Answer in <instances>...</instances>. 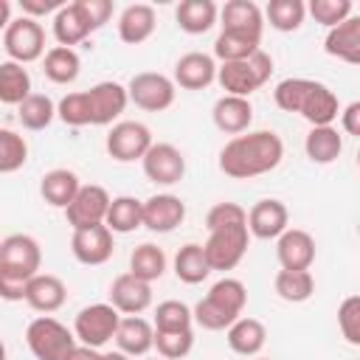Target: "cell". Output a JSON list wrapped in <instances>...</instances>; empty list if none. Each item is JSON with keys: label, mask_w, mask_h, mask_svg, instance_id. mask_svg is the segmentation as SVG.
Listing matches in <instances>:
<instances>
[{"label": "cell", "mask_w": 360, "mask_h": 360, "mask_svg": "<svg viewBox=\"0 0 360 360\" xmlns=\"http://www.w3.org/2000/svg\"><path fill=\"white\" fill-rule=\"evenodd\" d=\"M79 188H82V183H79V174L73 169H51L39 180L42 200L53 208H62V211L70 205V200L76 197Z\"/></svg>", "instance_id": "cell-28"}, {"label": "cell", "mask_w": 360, "mask_h": 360, "mask_svg": "<svg viewBox=\"0 0 360 360\" xmlns=\"http://www.w3.org/2000/svg\"><path fill=\"white\" fill-rule=\"evenodd\" d=\"M65 360H104V354H101L98 349H90V346L76 343V346L68 352V357H65Z\"/></svg>", "instance_id": "cell-53"}, {"label": "cell", "mask_w": 360, "mask_h": 360, "mask_svg": "<svg viewBox=\"0 0 360 360\" xmlns=\"http://www.w3.org/2000/svg\"><path fill=\"white\" fill-rule=\"evenodd\" d=\"M53 37H56V42L62 48H73V45H79V42H84L90 37V28H87V22H84L76 0L73 3H65L53 14Z\"/></svg>", "instance_id": "cell-31"}, {"label": "cell", "mask_w": 360, "mask_h": 360, "mask_svg": "<svg viewBox=\"0 0 360 360\" xmlns=\"http://www.w3.org/2000/svg\"><path fill=\"white\" fill-rule=\"evenodd\" d=\"M259 360H270V357H259Z\"/></svg>", "instance_id": "cell-57"}, {"label": "cell", "mask_w": 360, "mask_h": 360, "mask_svg": "<svg viewBox=\"0 0 360 360\" xmlns=\"http://www.w3.org/2000/svg\"><path fill=\"white\" fill-rule=\"evenodd\" d=\"M211 118H214V127L225 135H242L248 132L250 121H253V107H250V98H239V96H222L214 101V110H211Z\"/></svg>", "instance_id": "cell-24"}, {"label": "cell", "mask_w": 360, "mask_h": 360, "mask_svg": "<svg viewBox=\"0 0 360 360\" xmlns=\"http://www.w3.org/2000/svg\"><path fill=\"white\" fill-rule=\"evenodd\" d=\"M152 132L146 124L141 121H118L112 124L110 135H107V155L118 163H132L141 160L146 155V149L152 146Z\"/></svg>", "instance_id": "cell-9"}, {"label": "cell", "mask_w": 360, "mask_h": 360, "mask_svg": "<svg viewBox=\"0 0 360 360\" xmlns=\"http://www.w3.org/2000/svg\"><path fill=\"white\" fill-rule=\"evenodd\" d=\"M186 219V202L177 194H152L141 202V228L152 233H172Z\"/></svg>", "instance_id": "cell-13"}, {"label": "cell", "mask_w": 360, "mask_h": 360, "mask_svg": "<svg viewBox=\"0 0 360 360\" xmlns=\"http://www.w3.org/2000/svg\"><path fill=\"white\" fill-rule=\"evenodd\" d=\"M3 48L11 62H20V65L37 62L45 53V31L37 20L17 17L3 31Z\"/></svg>", "instance_id": "cell-8"}, {"label": "cell", "mask_w": 360, "mask_h": 360, "mask_svg": "<svg viewBox=\"0 0 360 360\" xmlns=\"http://www.w3.org/2000/svg\"><path fill=\"white\" fill-rule=\"evenodd\" d=\"M276 295L287 304H304L315 292V278L309 270H278L276 273Z\"/></svg>", "instance_id": "cell-36"}, {"label": "cell", "mask_w": 360, "mask_h": 360, "mask_svg": "<svg viewBox=\"0 0 360 360\" xmlns=\"http://www.w3.org/2000/svg\"><path fill=\"white\" fill-rule=\"evenodd\" d=\"M56 118L62 124H68V127H93L87 93L84 90H76V93L62 96L59 104H56Z\"/></svg>", "instance_id": "cell-44"}, {"label": "cell", "mask_w": 360, "mask_h": 360, "mask_svg": "<svg viewBox=\"0 0 360 360\" xmlns=\"http://www.w3.org/2000/svg\"><path fill=\"white\" fill-rule=\"evenodd\" d=\"M273 73V56L264 53L262 48L242 59V62H219L217 65V82L225 90V96H239L248 98L250 93H256Z\"/></svg>", "instance_id": "cell-3"}, {"label": "cell", "mask_w": 360, "mask_h": 360, "mask_svg": "<svg viewBox=\"0 0 360 360\" xmlns=\"http://www.w3.org/2000/svg\"><path fill=\"white\" fill-rule=\"evenodd\" d=\"M225 340L231 346L233 354H242V357H256L264 343H267V329L262 321L256 318H248V315H239L228 329H225Z\"/></svg>", "instance_id": "cell-25"}, {"label": "cell", "mask_w": 360, "mask_h": 360, "mask_svg": "<svg viewBox=\"0 0 360 360\" xmlns=\"http://www.w3.org/2000/svg\"><path fill=\"white\" fill-rule=\"evenodd\" d=\"M338 329L346 343L360 346V295H349L338 307Z\"/></svg>", "instance_id": "cell-47"}, {"label": "cell", "mask_w": 360, "mask_h": 360, "mask_svg": "<svg viewBox=\"0 0 360 360\" xmlns=\"http://www.w3.org/2000/svg\"><path fill=\"white\" fill-rule=\"evenodd\" d=\"M307 11L312 14V20H315L318 25L335 28V25H340L346 17L354 14V6H352V0H312V3L307 6Z\"/></svg>", "instance_id": "cell-46"}, {"label": "cell", "mask_w": 360, "mask_h": 360, "mask_svg": "<svg viewBox=\"0 0 360 360\" xmlns=\"http://www.w3.org/2000/svg\"><path fill=\"white\" fill-rule=\"evenodd\" d=\"M323 51L346 65H357L360 62V17L352 14L340 25L329 28L323 39Z\"/></svg>", "instance_id": "cell-23"}, {"label": "cell", "mask_w": 360, "mask_h": 360, "mask_svg": "<svg viewBox=\"0 0 360 360\" xmlns=\"http://www.w3.org/2000/svg\"><path fill=\"white\" fill-rule=\"evenodd\" d=\"M31 96V76L20 62H0V104L20 107Z\"/></svg>", "instance_id": "cell-33"}, {"label": "cell", "mask_w": 360, "mask_h": 360, "mask_svg": "<svg viewBox=\"0 0 360 360\" xmlns=\"http://www.w3.org/2000/svg\"><path fill=\"white\" fill-rule=\"evenodd\" d=\"M42 264V250L39 242L28 233H11L0 242V270L17 273V276H37Z\"/></svg>", "instance_id": "cell-12"}, {"label": "cell", "mask_w": 360, "mask_h": 360, "mask_svg": "<svg viewBox=\"0 0 360 360\" xmlns=\"http://www.w3.org/2000/svg\"><path fill=\"white\" fill-rule=\"evenodd\" d=\"M115 346L127 357H143L155 343V326L141 315H124L115 329Z\"/></svg>", "instance_id": "cell-22"}, {"label": "cell", "mask_w": 360, "mask_h": 360, "mask_svg": "<svg viewBox=\"0 0 360 360\" xmlns=\"http://www.w3.org/2000/svg\"><path fill=\"white\" fill-rule=\"evenodd\" d=\"M304 152L318 166L335 163L343 152V135L335 127H312L304 138Z\"/></svg>", "instance_id": "cell-30"}, {"label": "cell", "mask_w": 360, "mask_h": 360, "mask_svg": "<svg viewBox=\"0 0 360 360\" xmlns=\"http://www.w3.org/2000/svg\"><path fill=\"white\" fill-rule=\"evenodd\" d=\"M17 118H20V124H22L25 129L39 132V129L51 127V121L56 118V104H53L48 96H42V93H31V96L17 107Z\"/></svg>", "instance_id": "cell-40"}, {"label": "cell", "mask_w": 360, "mask_h": 360, "mask_svg": "<svg viewBox=\"0 0 360 360\" xmlns=\"http://www.w3.org/2000/svg\"><path fill=\"white\" fill-rule=\"evenodd\" d=\"M25 343L37 360H65L68 352L76 346V338L62 321H56L51 315H39L28 323Z\"/></svg>", "instance_id": "cell-4"}, {"label": "cell", "mask_w": 360, "mask_h": 360, "mask_svg": "<svg viewBox=\"0 0 360 360\" xmlns=\"http://www.w3.org/2000/svg\"><path fill=\"white\" fill-rule=\"evenodd\" d=\"M248 242H250L248 225H233V228L208 231V239H205V245H202V253H205V259H208L211 273H214V270H219V273L233 270V267L245 259Z\"/></svg>", "instance_id": "cell-5"}, {"label": "cell", "mask_w": 360, "mask_h": 360, "mask_svg": "<svg viewBox=\"0 0 360 360\" xmlns=\"http://www.w3.org/2000/svg\"><path fill=\"white\" fill-rule=\"evenodd\" d=\"M68 301V287L59 276L53 273H37L28 287H25V304L34 309V312H42V315H51L56 309H62Z\"/></svg>", "instance_id": "cell-20"}, {"label": "cell", "mask_w": 360, "mask_h": 360, "mask_svg": "<svg viewBox=\"0 0 360 360\" xmlns=\"http://www.w3.org/2000/svg\"><path fill=\"white\" fill-rule=\"evenodd\" d=\"M62 6H65L62 0H20L22 17H31V20H39L45 14H56Z\"/></svg>", "instance_id": "cell-51"}, {"label": "cell", "mask_w": 360, "mask_h": 360, "mask_svg": "<svg viewBox=\"0 0 360 360\" xmlns=\"http://www.w3.org/2000/svg\"><path fill=\"white\" fill-rule=\"evenodd\" d=\"M276 259L281 270H309L315 262V239L304 228H287L276 239Z\"/></svg>", "instance_id": "cell-18"}, {"label": "cell", "mask_w": 360, "mask_h": 360, "mask_svg": "<svg viewBox=\"0 0 360 360\" xmlns=\"http://www.w3.org/2000/svg\"><path fill=\"white\" fill-rule=\"evenodd\" d=\"M11 22V3L0 0V31H6V25Z\"/></svg>", "instance_id": "cell-54"}, {"label": "cell", "mask_w": 360, "mask_h": 360, "mask_svg": "<svg viewBox=\"0 0 360 360\" xmlns=\"http://www.w3.org/2000/svg\"><path fill=\"white\" fill-rule=\"evenodd\" d=\"M87 93V101H90V118H93V127H107L112 124L129 104L127 98V87L118 84V82H98L93 84Z\"/></svg>", "instance_id": "cell-17"}, {"label": "cell", "mask_w": 360, "mask_h": 360, "mask_svg": "<svg viewBox=\"0 0 360 360\" xmlns=\"http://www.w3.org/2000/svg\"><path fill=\"white\" fill-rule=\"evenodd\" d=\"M312 82H315V79H301V76L281 79V82L276 84V90H273L276 107L284 110V112H298L301 104H304V98H307V93H309V87H312Z\"/></svg>", "instance_id": "cell-43"}, {"label": "cell", "mask_w": 360, "mask_h": 360, "mask_svg": "<svg viewBox=\"0 0 360 360\" xmlns=\"http://www.w3.org/2000/svg\"><path fill=\"white\" fill-rule=\"evenodd\" d=\"M155 25H158L155 8L149 3H132L118 17V37L127 45H141L155 34Z\"/></svg>", "instance_id": "cell-26"}, {"label": "cell", "mask_w": 360, "mask_h": 360, "mask_svg": "<svg viewBox=\"0 0 360 360\" xmlns=\"http://www.w3.org/2000/svg\"><path fill=\"white\" fill-rule=\"evenodd\" d=\"M79 70H82V59H79V53L73 48L53 45L51 51H45L42 73L53 84H70V82H76L79 79Z\"/></svg>", "instance_id": "cell-32"}, {"label": "cell", "mask_w": 360, "mask_h": 360, "mask_svg": "<svg viewBox=\"0 0 360 360\" xmlns=\"http://www.w3.org/2000/svg\"><path fill=\"white\" fill-rule=\"evenodd\" d=\"M233 225H248V211L236 202H217L208 214H205V228L217 231V228H233Z\"/></svg>", "instance_id": "cell-48"}, {"label": "cell", "mask_w": 360, "mask_h": 360, "mask_svg": "<svg viewBox=\"0 0 360 360\" xmlns=\"http://www.w3.org/2000/svg\"><path fill=\"white\" fill-rule=\"evenodd\" d=\"M152 349H158V354L163 360H180L194 349V332L191 329H180V332H155V343Z\"/></svg>", "instance_id": "cell-45"}, {"label": "cell", "mask_w": 360, "mask_h": 360, "mask_svg": "<svg viewBox=\"0 0 360 360\" xmlns=\"http://www.w3.org/2000/svg\"><path fill=\"white\" fill-rule=\"evenodd\" d=\"M118 321L121 315L110 307V304H90V307H82L73 318V338L82 343V346H90V349H101L104 343H110L115 338V329H118Z\"/></svg>", "instance_id": "cell-6"}, {"label": "cell", "mask_w": 360, "mask_h": 360, "mask_svg": "<svg viewBox=\"0 0 360 360\" xmlns=\"http://www.w3.org/2000/svg\"><path fill=\"white\" fill-rule=\"evenodd\" d=\"M284 158V141L273 129L233 135L219 149V172L233 180H250L273 172Z\"/></svg>", "instance_id": "cell-1"}, {"label": "cell", "mask_w": 360, "mask_h": 360, "mask_svg": "<svg viewBox=\"0 0 360 360\" xmlns=\"http://www.w3.org/2000/svg\"><path fill=\"white\" fill-rule=\"evenodd\" d=\"M174 82L163 73H155V70H143V73H135L127 84V98L138 107V110H146V112H163L174 104Z\"/></svg>", "instance_id": "cell-7"}, {"label": "cell", "mask_w": 360, "mask_h": 360, "mask_svg": "<svg viewBox=\"0 0 360 360\" xmlns=\"http://www.w3.org/2000/svg\"><path fill=\"white\" fill-rule=\"evenodd\" d=\"M104 225L112 233H132V231H138L141 228V200L129 197V194L112 197L110 208H107V217H104Z\"/></svg>", "instance_id": "cell-37"}, {"label": "cell", "mask_w": 360, "mask_h": 360, "mask_svg": "<svg viewBox=\"0 0 360 360\" xmlns=\"http://www.w3.org/2000/svg\"><path fill=\"white\" fill-rule=\"evenodd\" d=\"M191 323H194L191 307L183 301L169 298L155 307V321H152L155 332H180V329H191Z\"/></svg>", "instance_id": "cell-41"}, {"label": "cell", "mask_w": 360, "mask_h": 360, "mask_svg": "<svg viewBox=\"0 0 360 360\" xmlns=\"http://www.w3.org/2000/svg\"><path fill=\"white\" fill-rule=\"evenodd\" d=\"M70 250L76 256L79 264L87 267H98L104 262H110L115 242H112V231L107 225H93V228H79L70 236Z\"/></svg>", "instance_id": "cell-14"}, {"label": "cell", "mask_w": 360, "mask_h": 360, "mask_svg": "<svg viewBox=\"0 0 360 360\" xmlns=\"http://www.w3.org/2000/svg\"><path fill=\"white\" fill-rule=\"evenodd\" d=\"M262 14L270 22V28L290 34V31H298L304 25L307 6H304V0H270Z\"/></svg>", "instance_id": "cell-38"}, {"label": "cell", "mask_w": 360, "mask_h": 360, "mask_svg": "<svg viewBox=\"0 0 360 360\" xmlns=\"http://www.w3.org/2000/svg\"><path fill=\"white\" fill-rule=\"evenodd\" d=\"M174 20L186 34H205L217 25L219 8L214 0H183L174 8Z\"/></svg>", "instance_id": "cell-29"}, {"label": "cell", "mask_w": 360, "mask_h": 360, "mask_svg": "<svg viewBox=\"0 0 360 360\" xmlns=\"http://www.w3.org/2000/svg\"><path fill=\"white\" fill-rule=\"evenodd\" d=\"M104 360H132V357H127L124 352H107V354H104Z\"/></svg>", "instance_id": "cell-55"}, {"label": "cell", "mask_w": 360, "mask_h": 360, "mask_svg": "<svg viewBox=\"0 0 360 360\" xmlns=\"http://www.w3.org/2000/svg\"><path fill=\"white\" fill-rule=\"evenodd\" d=\"M290 228V211L281 200L264 197L248 211V233L256 239H278Z\"/></svg>", "instance_id": "cell-15"}, {"label": "cell", "mask_w": 360, "mask_h": 360, "mask_svg": "<svg viewBox=\"0 0 360 360\" xmlns=\"http://www.w3.org/2000/svg\"><path fill=\"white\" fill-rule=\"evenodd\" d=\"M28 160V143L20 132L0 127V174H11L22 169Z\"/></svg>", "instance_id": "cell-42"}, {"label": "cell", "mask_w": 360, "mask_h": 360, "mask_svg": "<svg viewBox=\"0 0 360 360\" xmlns=\"http://www.w3.org/2000/svg\"><path fill=\"white\" fill-rule=\"evenodd\" d=\"M76 6L82 11L90 34L98 31V28H104L110 22V17H112V3L110 0H76Z\"/></svg>", "instance_id": "cell-49"}, {"label": "cell", "mask_w": 360, "mask_h": 360, "mask_svg": "<svg viewBox=\"0 0 360 360\" xmlns=\"http://www.w3.org/2000/svg\"><path fill=\"white\" fill-rule=\"evenodd\" d=\"M219 25L222 31H236V34H248L262 39L264 31V14L253 0H228L219 8Z\"/></svg>", "instance_id": "cell-21"}, {"label": "cell", "mask_w": 360, "mask_h": 360, "mask_svg": "<svg viewBox=\"0 0 360 360\" xmlns=\"http://www.w3.org/2000/svg\"><path fill=\"white\" fill-rule=\"evenodd\" d=\"M177 87L183 90H205L211 82H217V62L211 53L202 51H188L174 62V79Z\"/></svg>", "instance_id": "cell-19"}, {"label": "cell", "mask_w": 360, "mask_h": 360, "mask_svg": "<svg viewBox=\"0 0 360 360\" xmlns=\"http://www.w3.org/2000/svg\"><path fill=\"white\" fill-rule=\"evenodd\" d=\"M31 278L8 273V270H0V298L3 301H25V287H28Z\"/></svg>", "instance_id": "cell-50"}, {"label": "cell", "mask_w": 360, "mask_h": 360, "mask_svg": "<svg viewBox=\"0 0 360 360\" xmlns=\"http://www.w3.org/2000/svg\"><path fill=\"white\" fill-rule=\"evenodd\" d=\"M110 194L104 186H96V183H87L76 191V197L70 200V205L65 208V219L73 231L79 228H93V225H104V217H107V208H110Z\"/></svg>", "instance_id": "cell-10"}, {"label": "cell", "mask_w": 360, "mask_h": 360, "mask_svg": "<svg viewBox=\"0 0 360 360\" xmlns=\"http://www.w3.org/2000/svg\"><path fill=\"white\" fill-rule=\"evenodd\" d=\"M141 166L146 180L158 186H174L186 174V158L174 143H152L141 158Z\"/></svg>", "instance_id": "cell-11"}, {"label": "cell", "mask_w": 360, "mask_h": 360, "mask_svg": "<svg viewBox=\"0 0 360 360\" xmlns=\"http://www.w3.org/2000/svg\"><path fill=\"white\" fill-rule=\"evenodd\" d=\"M245 304H248V287L239 278L225 276V278L214 281L211 290L205 292V298H200L194 304L191 318L208 332H222L245 312Z\"/></svg>", "instance_id": "cell-2"}, {"label": "cell", "mask_w": 360, "mask_h": 360, "mask_svg": "<svg viewBox=\"0 0 360 360\" xmlns=\"http://www.w3.org/2000/svg\"><path fill=\"white\" fill-rule=\"evenodd\" d=\"M129 273L146 284L158 281L163 273H166V253L163 248L152 245V242H143L138 245L132 253H129Z\"/></svg>", "instance_id": "cell-35"}, {"label": "cell", "mask_w": 360, "mask_h": 360, "mask_svg": "<svg viewBox=\"0 0 360 360\" xmlns=\"http://www.w3.org/2000/svg\"><path fill=\"white\" fill-rule=\"evenodd\" d=\"M174 276L183 284H200V281H205L211 276V267H208V259L202 253V245L186 242L177 250V256H174Z\"/></svg>", "instance_id": "cell-34"}, {"label": "cell", "mask_w": 360, "mask_h": 360, "mask_svg": "<svg viewBox=\"0 0 360 360\" xmlns=\"http://www.w3.org/2000/svg\"><path fill=\"white\" fill-rule=\"evenodd\" d=\"M262 39L248 37V34H236V31H219L214 39V56L219 62H242L248 56H253L259 51Z\"/></svg>", "instance_id": "cell-39"}, {"label": "cell", "mask_w": 360, "mask_h": 360, "mask_svg": "<svg viewBox=\"0 0 360 360\" xmlns=\"http://www.w3.org/2000/svg\"><path fill=\"white\" fill-rule=\"evenodd\" d=\"M0 360H6V346H3V340H0Z\"/></svg>", "instance_id": "cell-56"}, {"label": "cell", "mask_w": 360, "mask_h": 360, "mask_svg": "<svg viewBox=\"0 0 360 360\" xmlns=\"http://www.w3.org/2000/svg\"><path fill=\"white\" fill-rule=\"evenodd\" d=\"M340 112V104H338V96L332 87H326L323 82H312L298 115L307 118L312 127H332V121L338 118Z\"/></svg>", "instance_id": "cell-27"}, {"label": "cell", "mask_w": 360, "mask_h": 360, "mask_svg": "<svg viewBox=\"0 0 360 360\" xmlns=\"http://www.w3.org/2000/svg\"><path fill=\"white\" fill-rule=\"evenodd\" d=\"M118 315H141L152 304V284L135 278L132 273H121L110 284V301Z\"/></svg>", "instance_id": "cell-16"}, {"label": "cell", "mask_w": 360, "mask_h": 360, "mask_svg": "<svg viewBox=\"0 0 360 360\" xmlns=\"http://www.w3.org/2000/svg\"><path fill=\"white\" fill-rule=\"evenodd\" d=\"M340 127H343V132L346 135H360V101H352V104H346L343 107V112H340Z\"/></svg>", "instance_id": "cell-52"}]
</instances>
